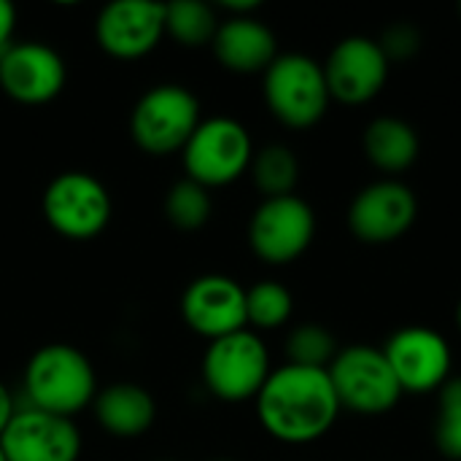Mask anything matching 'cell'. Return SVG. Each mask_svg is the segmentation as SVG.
Returning <instances> with one entry per match:
<instances>
[{
    "label": "cell",
    "mask_w": 461,
    "mask_h": 461,
    "mask_svg": "<svg viewBox=\"0 0 461 461\" xmlns=\"http://www.w3.org/2000/svg\"><path fill=\"white\" fill-rule=\"evenodd\" d=\"M92 405H95V419L103 427V432H108L111 438H122V440L143 438L154 427V419H157L154 397L143 386L130 384V381H119V384L100 389Z\"/></svg>",
    "instance_id": "18"
},
{
    "label": "cell",
    "mask_w": 461,
    "mask_h": 461,
    "mask_svg": "<svg viewBox=\"0 0 461 461\" xmlns=\"http://www.w3.org/2000/svg\"><path fill=\"white\" fill-rule=\"evenodd\" d=\"M165 35V3L113 0L100 8L95 22L97 46L116 59H140Z\"/></svg>",
    "instance_id": "16"
},
{
    "label": "cell",
    "mask_w": 461,
    "mask_h": 461,
    "mask_svg": "<svg viewBox=\"0 0 461 461\" xmlns=\"http://www.w3.org/2000/svg\"><path fill=\"white\" fill-rule=\"evenodd\" d=\"M435 446L451 461H461V378H451L440 389L438 419H435Z\"/></svg>",
    "instance_id": "25"
},
{
    "label": "cell",
    "mask_w": 461,
    "mask_h": 461,
    "mask_svg": "<svg viewBox=\"0 0 461 461\" xmlns=\"http://www.w3.org/2000/svg\"><path fill=\"white\" fill-rule=\"evenodd\" d=\"M262 92L270 113L292 130L316 127L332 100L321 62L300 51L278 54L273 59L265 70Z\"/></svg>",
    "instance_id": "3"
},
{
    "label": "cell",
    "mask_w": 461,
    "mask_h": 461,
    "mask_svg": "<svg viewBox=\"0 0 461 461\" xmlns=\"http://www.w3.org/2000/svg\"><path fill=\"white\" fill-rule=\"evenodd\" d=\"M459 14H461V5H459Z\"/></svg>",
    "instance_id": "34"
},
{
    "label": "cell",
    "mask_w": 461,
    "mask_h": 461,
    "mask_svg": "<svg viewBox=\"0 0 461 461\" xmlns=\"http://www.w3.org/2000/svg\"><path fill=\"white\" fill-rule=\"evenodd\" d=\"M254 402L262 429L286 446L321 440L343 413L327 370L297 367L289 362L270 373Z\"/></svg>",
    "instance_id": "1"
},
{
    "label": "cell",
    "mask_w": 461,
    "mask_h": 461,
    "mask_svg": "<svg viewBox=\"0 0 461 461\" xmlns=\"http://www.w3.org/2000/svg\"><path fill=\"white\" fill-rule=\"evenodd\" d=\"M378 46L384 49L389 62H405V59H413L421 51L424 38H421V32L413 24L397 22V24L386 27V32L381 35Z\"/></svg>",
    "instance_id": "26"
},
{
    "label": "cell",
    "mask_w": 461,
    "mask_h": 461,
    "mask_svg": "<svg viewBox=\"0 0 461 461\" xmlns=\"http://www.w3.org/2000/svg\"><path fill=\"white\" fill-rule=\"evenodd\" d=\"M338 340L335 335L321 327V324H300L289 332L286 338V359L289 365L297 367H313V370H327L332 359L338 357Z\"/></svg>",
    "instance_id": "24"
},
{
    "label": "cell",
    "mask_w": 461,
    "mask_h": 461,
    "mask_svg": "<svg viewBox=\"0 0 461 461\" xmlns=\"http://www.w3.org/2000/svg\"><path fill=\"white\" fill-rule=\"evenodd\" d=\"M362 146H365L370 165L389 176L405 173L408 167H413V162L421 154V140H419L416 127L400 116L373 119L365 127Z\"/></svg>",
    "instance_id": "19"
},
{
    "label": "cell",
    "mask_w": 461,
    "mask_h": 461,
    "mask_svg": "<svg viewBox=\"0 0 461 461\" xmlns=\"http://www.w3.org/2000/svg\"><path fill=\"white\" fill-rule=\"evenodd\" d=\"M270 373V351L254 330L211 340L203 354V384L224 402L257 400Z\"/></svg>",
    "instance_id": "6"
},
{
    "label": "cell",
    "mask_w": 461,
    "mask_h": 461,
    "mask_svg": "<svg viewBox=\"0 0 461 461\" xmlns=\"http://www.w3.org/2000/svg\"><path fill=\"white\" fill-rule=\"evenodd\" d=\"M211 46L221 68L240 76L265 73L278 57L276 32L257 16H227L219 22Z\"/></svg>",
    "instance_id": "17"
},
{
    "label": "cell",
    "mask_w": 461,
    "mask_h": 461,
    "mask_svg": "<svg viewBox=\"0 0 461 461\" xmlns=\"http://www.w3.org/2000/svg\"><path fill=\"white\" fill-rule=\"evenodd\" d=\"M162 461H173V459H162Z\"/></svg>",
    "instance_id": "33"
},
{
    "label": "cell",
    "mask_w": 461,
    "mask_h": 461,
    "mask_svg": "<svg viewBox=\"0 0 461 461\" xmlns=\"http://www.w3.org/2000/svg\"><path fill=\"white\" fill-rule=\"evenodd\" d=\"M259 0H221V8L230 16H254V11L259 8Z\"/></svg>",
    "instance_id": "29"
},
{
    "label": "cell",
    "mask_w": 461,
    "mask_h": 461,
    "mask_svg": "<svg viewBox=\"0 0 461 461\" xmlns=\"http://www.w3.org/2000/svg\"><path fill=\"white\" fill-rule=\"evenodd\" d=\"M16 416V405H14V397H11V392H8V386L0 381V435L8 429V424H11V419Z\"/></svg>",
    "instance_id": "28"
},
{
    "label": "cell",
    "mask_w": 461,
    "mask_h": 461,
    "mask_svg": "<svg viewBox=\"0 0 461 461\" xmlns=\"http://www.w3.org/2000/svg\"><path fill=\"white\" fill-rule=\"evenodd\" d=\"M219 30L216 8L205 0H173L165 3V35L186 49L213 43Z\"/></svg>",
    "instance_id": "20"
},
{
    "label": "cell",
    "mask_w": 461,
    "mask_h": 461,
    "mask_svg": "<svg viewBox=\"0 0 461 461\" xmlns=\"http://www.w3.org/2000/svg\"><path fill=\"white\" fill-rule=\"evenodd\" d=\"M14 30H16V8L8 0H0V54L14 43Z\"/></svg>",
    "instance_id": "27"
},
{
    "label": "cell",
    "mask_w": 461,
    "mask_h": 461,
    "mask_svg": "<svg viewBox=\"0 0 461 461\" xmlns=\"http://www.w3.org/2000/svg\"><path fill=\"white\" fill-rule=\"evenodd\" d=\"M389 59L375 38L348 35L335 43L324 68L330 97L343 105H365L378 97L389 78Z\"/></svg>",
    "instance_id": "12"
},
{
    "label": "cell",
    "mask_w": 461,
    "mask_h": 461,
    "mask_svg": "<svg viewBox=\"0 0 461 461\" xmlns=\"http://www.w3.org/2000/svg\"><path fill=\"white\" fill-rule=\"evenodd\" d=\"M200 100L181 84H157L140 95L130 113V135L135 146L151 157L184 151L200 124Z\"/></svg>",
    "instance_id": "4"
},
{
    "label": "cell",
    "mask_w": 461,
    "mask_h": 461,
    "mask_svg": "<svg viewBox=\"0 0 461 461\" xmlns=\"http://www.w3.org/2000/svg\"><path fill=\"white\" fill-rule=\"evenodd\" d=\"M316 238V213L297 197H267L257 205L249 221V246L265 265L297 262Z\"/></svg>",
    "instance_id": "9"
},
{
    "label": "cell",
    "mask_w": 461,
    "mask_h": 461,
    "mask_svg": "<svg viewBox=\"0 0 461 461\" xmlns=\"http://www.w3.org/2000/svg\"><path fill=\"white\" fill-rule=\"evenodd\" d=\"M343 411L357 416H384L397 408L402 389L381 348L357 343L340 348L327 367Z\"/></svg>",
    "instance_id": "7"
},
{
    "label": "cell",
    "mask_w": 461,
    "mask_h": 461,
    "mask_svg": "<svg viewBox=\"0 0 461 461\" xmlns=\"http://www.w3.org/2000/svg\"><path fill=\"white\" fill-rule=\"evenodd\" d=\"M216 461H232V459H216Z\"/></svg>",
    "instance_id": "32"
},
{
    "label": "cell",
    "mask_w": 461,
    "mask_h": 461,
    "mask_svg": "<svg viewBox=\"0 0 461 461\" xmlns=\"http://www.w3.org/2000/svg\"><path fill=\"white\" fill-rule=\"evenodd\" d=\"M68 78L65 59L41 41H14L0 54V89L24 105L54 100Z\"/></svg>",
    "instance_id": "13"
},
{
    "label": "cell",
    "mask_w": 461,
    "mask_h": 461,
    "mask_svg": "<svg viewBox=\"0 0 461 461\" xmlns=\"http://www.w3.org/2000/svg\"><path fill=\"white\" fill-rule=\"evenodd\" d=\"M454 316H456V327H459V332H461V300H459V305H456V313H454Z\"/></svg>",
    "instance_id": "30"
},
{
    "label": "cell",
    "mask_w": 461,
    "mask_h": 461,
    "mask_svg": "<svg viewBox=\"0 0 461 461\" xmlns=\"http://www.w3.org/2000/svg\"><path fill=\"white\" fill-rule=\"evenodd\" d=\"M254 186L267 197H286L294 194V186L300 181V162L294 151L284 143H267L259 151H254L251 167H249Z\"/></svg>",
    "instance_id": "21"
},
{
    "label": "cell",
    "mask_w": 461,
    "mask_h": 461,
    "mask_svg": "<svg viewBox=\"0 0 461 461\" xmlns=\"http://www.w3.org/2000/svg\"><path fill=\"white\" fill-rule=\"evenodd\" d=\"M181 159L189 181L205 189L227 186L249 173L254 159V140L249 130L232 116L203 119L186 140Z\"/></svg>",
    "instance_id": "5"
},
{
    "label": "cell",
    "mask_w": 461,
    "mask_h": 461,
    "mask_svg": "<svg viewBox=\"0 0 461 461\" xmlns=\"http://www.w3.org/2000/svg\"><path fill=\"white\" fill-rule=\"evenodd\" d=\"M294 311L292 292L278 281H259L246 289V324L249 330H281Z\"/></svg>",
    "instance_id": "22"
},
{
    "label": "cell",
    "mask_w": 461,
    "mask_h": 461,
    "mask_svg": "<svg viewBox=\"0 0 461 461\" xmlns=\"http://www.w3.org/2000/svg\"><path fill=\"white\" fill-rule=\"evenodd\" d=\"M402 394H432L451 381L448 340L429 327H402L381 348Z\"/></svg>",
    "instance_id": "11"
},
{
    "label": "cell",
    "mask_w": 461,
    "mask_h": 461,
    "mask_svg": "<svg viewBox=\"0 0 461 461\" xmlns=\"http://www.w3.org/2000/svg\"><path fill=\"white\" fill-rule=\"evenodd\" d=\"M184 324L200 338L219 340L232 332L249 330L246 324V289L221 273L194 278L181 297Z\"/></svg>",
    "instance_id": "14"
},
{
    "label": "cell",
    "mask_w": 461,
    "mask_h": 461,
    "mask_svg": "<svg viewBox=\"0 0 461 461\" xmlns=\"http://www.w3.org/2000/svg\"><path fill=\"white\" fill-rule=\"evenodd\" d=\"M0 448L5 461H78L81 432L73 419L24 408L0 435Z\"/></svg>",
    "instance_id": "15"
},
{
    "label": "cell",
    "mask_w": 461,
    "mask_h": 461,
    "mask_svg": "<svg viewBox=\"0 0 461 461\" xmlns=\"http://www.w3.org/2000/svg\"><path fill=\"white\" fill-rule=\"evenodd\" d=\"M46 224L68 240H92L111 221V194L100 178L84 170L54 176L41 200Z\"/></svg>",
    "instance_id": "8"
},
{
    "label": "cell",
    "mask_w": 461,
    "mask_h": 461,
    "mask_svg": "<svg viewBox=\"0 0 461 461\" xmlns=\"http://www.w3.org/2000/svg\"><path fill=\"white\" fill-rule=\"evenodd\" d=\"M0 461H5V454H3V448H0Z\"/></svg>",
    "instance_id": "31"
},
{
    "label": "cell",
    "mask_w": 461,
    "mask_h": 461,
    "mask_svg": "<svg viewBox=\"0 0 461 461\" xmlns=\"http://www.w3.org/2000/svg\"><path fill=\"white\" fill-rule=\"evenodd\" d=\"M211 213H213L211 189H205L189 178L173 184L165 194V216L173 227H178L184 232H194L200 227H205Z\"/></svg>",
    "instance_id": "23"
},
{
    "label": "cell",
    "mask_w": 461,
    "mask_h": 461,
    "mask_svg": "<svg viewBox=\"0 0 461 461\" xmlns=\"http://www.w3.org/2000/svg\"><path fill=\"white\" fill-rule=\"evenodd\" d=\"M30 408L73 419L97 397V375L84 351L70 343L41 346L24 367Z\"/></svg>",
    "instance_id": "2"
},
{
    "label": "cell",
    "mask_w": 461,
    "mask_h": 461,
    "mask_svg": "<svg viewBox=\"0 0 461 461\" xmlns=\"http://www.w3.org/2000/svg\"><path fill=\"white\" fill-rule=\"evenodd\" d=\"M419 219V197L400 178H381L367 184L348 205L346 221L351 235L367 246H386L400 240Z\"/></svg>",
    "instance_id": "10"
}]
</instances>
